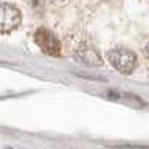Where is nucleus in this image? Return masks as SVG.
<instances>
[{
  "mask_svg": "<svg viewBox=\"0 0 149 149\" xmlns=\"http://www.w3.org/2000/svg\"><path fill=\"white\" fill-rule=\"evenodd\" d=\"M107 58H109V62L113 65L120 73L129 74L135 70V67H137V56H135V53L130 50L115 48V50L109 51Z\"/></svg>",
  "mask_w": 149,
  "mask_h": 149,
  "instance_id": "1",
  "label": "nucleus"
},
{
  "mask_svg": "<svg viewBox=\"0 0 149 149\" xmlns=\"http://www.w3.org/2000/svg\"><path fill=\"white\" fill-rule=\"evenodd\" d=\"M20 11L9 3H0V33H9L20 25Z\"/></svg>",
  "mask_w": 149,
  "mask_h": 149,
  "instance_id": "2",
  "label": "nucleus"
},
{
  "mask_svg": "<svg viewBox=\"0 0 149 149\" xmlns=\"http://www.w3.org/2000/svg\"><path fill=\"white\" fill-rule=\"evenodd\" d=\"M34 40L39 45V48L44 53L50 54V56H58L61 53V44L53 33L47 28H39L34 33Z\"/></svg>",
  "mask_w": 149,
  "mask_h": 149,
  "instance_id": "3",
  "label": "nucleus"
},
{
  "mask_svg": "<svg viewBox=\"0 0 149 149\" xmlns=\"http://www.w3.org/2000/svg\"><path fill=\"white\" fill-rule=\"evenodd\" d=\"M74 59L81 64L90 65V67H100L101 65V56L96 48L90 45H82L74 51Z\"/></svg>",
  "mask_w": 149,
  "mask_h": 149,
  "instance_id": "4",
  "label": "nucleus"
},
{
  "mask_svg": "<svg viewBox=\"0 0 149 149\" xmlns=\"http://www.w3.org/2000/svg\"><path fill=\"white\" fill-rule=\"evenodd\" d=\"M144 56H146V58L149 59V42L146 44V47H144Z\"/></svg>",
  "mask_w": 149,
  "mask_h": 149,
  "instance_id": "5",
  "label": "nucleus"
},
{
  "mask_svg": "<svg viewBox=\"0 0 149 149\" xmlns=\"http://www.w3.org/2000/svg\"><path fill=\"white\" fill-rule=\"evenodd\" d=\"M53 3H56V5H61V3H65L67 0H51Z\"/></svg>",
  "mask_w": 149,
  "mask_h": 149,
  "instance_id": "6",
  "label": "nucleus"
}]
</instances>
